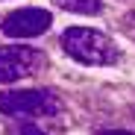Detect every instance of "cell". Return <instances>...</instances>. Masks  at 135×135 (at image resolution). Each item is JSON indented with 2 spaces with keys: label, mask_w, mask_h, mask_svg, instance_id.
<instances>
[{
  "label": "cell",
  "mask_w": 135,
  "mask_h": 135,
  "mask_svg": "<svg viewBox=\"0 0 135 135\" xmlns=\"http://www.w3.org/2000/svg\"><path fill=\"white\" fill-rule=\"evenodd\" d=\"M62 47H65L68 56L76 59L79 65L103 68V65H115L120 59V50H118L115 41H112L109 35H103V32H97V30H88V27H71V30H65Z\"/></svg>",
  "instance_id": "1"
},
{
  "label": "cell",
  "mask_w": 135,
  "mask_h": 135,
  "mask_svg": "<svg viewBox=\"0 0 135 135\" xmlns=\"http://www.w3.org/2000/svg\"><path fill=\"white\" fill-rule=\"evenodd\" d=\"M50 24H53V15L47 9H18L3 18L0 30L9 38H35L41 32H47Z\"/></svg>",
  "instance_id": "4"
},
{
  "label": "cell",
  "mask_w": 135,
  "mask_h": 135,
  "mask_svg": "<svg viewBox=\"0 0 135 135\" xmlns=\"http://www.w3.org/2000/svg\"><path fill=\"white\" fill-rule=\"evenodd\" d=\"M44 65H47L44 53H38V50H32V47H21V44L0 47V82L27 79V76L38 74Z\"/></svg>",
  "instance_id": "3"
},
{
  "label": "cell",
  "mask_w": 135,
  "mask_h": 135,
  "mask_svg": "<svg viewBox=\"0 0 135 135\" xmlns=\"http://www.w3.org/2000/svg\"><path fill=\"white\" fill-rule=\"evenodd\" d=\"M59 97L47 88H30V91H3L0 94V112L9 118H27V115H38V118H53L59 115Z\"/></svg>",
  "instance_id": "2"
},
{
  "label": "cell",
  "mask_w": 135,
  "mask_h": 135,
  "mask_svg": "<svg viewBox=\"0 0 135 135\" xmlns=\"http://www.w3.org/2000/svg\"><path fill=\"white\" fill-rule=\"evenodd\" d=\"M18 135H47V132H41L35 123H21L18 126Z\"/></svg>",
  "instance_id": "6"
},
{
  "label": "cell",
  "mask_w": 135,
  "mask_h": 135,
  "mask_svg": "<svg viewBox=\"0 0 135 135\" xmlns=\"http://www.w3.org/2000/svg\"><path fill=\"white\" fill-rule=\"evenodd\" d=\"M97 135H135V132H126V129H106V132H97Z\"/></svg>",
  "instance_id": "7"
},
{
  "label": "cell",
  "mask_w": 135,
  "mask_h": 135,
  "mask_svg": "<svg viewBox=\"0 0 135 135\" xmlns=\"http://www.w3.org/2000/svg\"><path fill=\"white\" fill-rule=\"evenodd\" d=\"M65 12H76V15H97L100 12V0H56Z\"/></svg>",
  "instance_id": "5"
}]
</instances>
